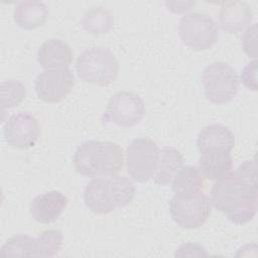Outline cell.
<instances>
[{
	"label": "cell",
	"instance_id": "obj_10",
	"mask_svg": "<svg viewBox=\"0 0 258 258\" xmlns=\"http://www.w3.org/2000/svg\"><path fill=\"white\" fill-rule=\"evenodd\" d=\"M75 77L69 68L44 70L35 79V92L38 98L46 103H57L72 91Z\"/></svg>",
	"mask_w": 258,
	"mask_h": 258
},
{
	"label": "cell",
	"instance_id": "obj_20",
	"mask_svg": "<svg viewBox=\"0 0 258 258\" xmlns=\"http://www.w3.org/2000/svg\"><path fill=\"white\" fill-rule=\"evenodd\" d=\"M114 23L113 14L103 6H94L86 11L81 21L83 28L93 35L110 32L114 27Z\"/></svg>",
	"mask_w": 258,
	"mask_h": 258
},
{
	"label": "cell",
	"instance_id": "obj_21",
	"mask_svg": "<svg viewBox=\"0 0 258 258\" xmlns=\"http://www.w3.org/2000/svg\"><path fill=\"white\" fill-rule=\"evenodd\" d=\"M2 257H37L36 239L27 235H16L6 241L1 247Z\"/></svg>",
	"mask_w": 258,
	"mask_h": 258
},
{
	"label": "cell",
	"instance_id": "obj_4",
	"mask_svg": "<svg viewBox=\"0 0 258 258\" xmlns=\"http://www.w3.org/2000/svg\"><path fill=\"white\" fill-rule=\"evenodd\" d=\"M76 71L78 77L86 83L107 86L117 79L119 63L109 49L91 47L84 50L77 58Z\"/></svg>",
	"mask_w": 258,
	"mask_h": 258
},
{
	"label": "cell",
	"instance_id": "obj_11",
	"mask_svg": "<svg viewBox=\"0 0 258 258\" xmlns=\"http://www.w3.org/2000/svg\"><path fill=\"white\" fill-rule=\"evenodd\" d=\"M40 127L37 119L28 112L11 115L3 126L6 142L13 148L26 149L36 144Z\"/></svg>",
	"mask_w": 258,
	"mask_h": 258
},
{
	"label": "cell",
	"instance_id": "obj_22",
	"mask_svg": "<svg viewBox=\"0 0 258 258\" xmlns=\"http://www.w3.org/2000/svg\"><path fill=\"white\" fill-rule=\"evenodd\" d=\"M0 92L2 113H4V111L7 109L18 106L24 100L26 95L25 86L15 80L2 82L0 86Z\"/></svg>",
	"mask_w": 258,
	"mask_h": 258
},
{
	"label": "cell",
	"instance_id": "obj_15",
	"mask_svg": "<svg viewBox=\"0 0 258 258\" xmlns=\"http://www.w3.org/2000/svg\"><path fill=\"white\" fill-rule=\"evenodd\" d=\"M235 146L233 132L222 124H212L203 128L197 139L199 151L224 150L231 152Z\"/></svg>",
	"mask_w": 258,
	"mask_h": 258
},
{
	"label": "cell",
	"instance_id": "obj_19",
	"mask_svg": "<svg viewBox=\"0 0 258 258\" xmlns=\"http://www.w3.org/2000/svg\"><path fill=\"white\" fill-rule=\"evenodd\" d=\"M204 184V176L195 165H183L174 175L172 191L175 196L188 197L200 192Z\"/></svg>",
	"mask_w": 258,
	"mask_h": 258
},
{
	"label": "cell",
	"instance_id": "obj_5",
	"mask_svg": "<svg viewBox=\"0 0 258 258\" xmlns=\"http://www.w3.org/2000/svg\"><path fill=\"white\" fill-rule=\"evenodd\" d=\"M202 84L206 98L213 104L223 105L231 102L236 97L239 78L236 70L231 64L215 61L204 70Z\"/></svg>",
	"mask_w": 258,
	"mask_h": 258
},
{
	"label": "cell",
	"instance_id": "obj_26",
	"mask_svg": "<svg viewBox=\"0 0 258 258\" xmlns=\"http://www.w3.org/2000/svg\"><path fill=\"white\" fill-rule=\"evenodd\" d=\"M207 252L205 251V249L198 245V244H192V243H188V244H183L181 245L178 250L175 253V256H207Z\"/></svg>",
	"mask_w": 258,
	"mask_h": 258
},
{
	"label": "cell",
	"instance_id": "obj_24",
	"mask_svg": "<svg viewBox=\"0 0 258 258\" xmlns=\"http://www.w3.org/2000/svg\"><path fill=\"white\" fill-rule=\"evenodd\" d=\"M256 73H257V61L256 59H254L246 64L241 75V81L244 84V86L247 89L252 91L257 90Z\"/></svg>",
	"mask_w": 258,
	"mask_h": 258
},
{
	"label": "cell",
	"instance_id": "obj_3",
	"mask_svg": "<svg viewBox=\"0 0 258 258\" xmlns=\"http://www.w3.org/2000/svg\"><path fill=\"white\" fill-rule=\"evenodd\" d=\"M135 198L133 182L124 175L98 177L84 190L86 206L97 215H106L132 203Z\"/></svg>",
	"mask_w": 258,
	"mask_h": 258
},
{
	"label": "cell",
	"instance_id": "obj_13",
	"mask_svg": "<svg viewBox=\"0 0 258 258\" xmlns=\"http://www.w3.org/2000/svg\"><path fill=\"white\" fill-rule=\"evenodd\" d=\"M253 18L251 7L241 1H226L222 3L219 13V23L223 30L236 33L247 27Z\"/></svg>",
	"mask_w": 258,
	"mask_h": 258
},
{
	"label": "cell",
	"instance_id": "obj_14",
	"mask_svg": "<svg viewBox=\"0 0 258 258\" xmlns=\"http://www.w3.org/2000/svg\"><path fill=\"white\" fill-rule=\"evenodd\" d=\"M230 153L224 150L200 151L199 169L203 176L211 180H219L226 177L233 166Z\"/></svg>",
	"mask_w": 258,
	"mask_h": 258
},
{
	"label": "cell",
	"instance_id": "obj_18",
	"mask_svg": "<svg viewBox=\"0 0 258 258\" xmlns=\"http://www.w3.org/2000/svg\"><path fill=\"white\" fill-rule=\"evenodd\" d=\"M183 156L179 150L172 146H164L159 150V157L155 173L154 181L157 184H168L174 177L176 172L183 166Z\"/></svg>",
	"mask_w": 258,
	"mask_h": 258
},
{
	"label": "cell",
	"instance_id": "obj_8",
	"mask_svg": "<svg viewBox=\"0 0 258 258\" xmlns=\"http://www.w3.org/2000/svg\"><path fill=\"white\" fill-rule=\"evenodd\" d=\"M169 210L176 225L184 229H197L208 221L211 202L202 192L188 197L174 196L169 201Z\"/></svg>",
	"mask_w": 258,
	"mask_h": 258
},
{
	"label": "cell",
	"instance_id": "obj_23",
	"mask_svg": "<svg viewBox=\"0 0 258 258\" xmlns=\"http://www.w3.org/2000/svg\"><path fill=\"white\" fill-rule=\"evenodd\" d=\"M36 239L37 257H52L60 250L62 233L59 230L49 229L43 231Z\"/></svg>",
	"mask_w": 258,
	"mask_h": 258
},
{
	"label": "cell",
	"instance_id": "obj_6",
	"mask_svg": "<svg viewBox=\"0 0 258 258\" xmlns=\"http://www.w3.org/2000/svg\"><path fill=\"white\" fill-rule=\"evenodd\" d=\"M178 34L182 42L189 48L206 50L217 42L219 28L210 15L202 12H192L180 19Z\"/></svg>",
	"mask_w": 258,
	"mask_h": 258
},
{
	"label": "cell",
	"instance_id": "obj_12",
	"mask_svg": "<svg viewBox=\"0 0 258 258\" xmlns=\"http://www.w3.org/2000/svg\"><path fill=\"white\" fill-rule=\"evenodd\" d=\"M68 205L67 197L58 190H50L38 195L29 205L31 217L41 224L56 221Z\"/></svg>",
	"mask_w": 258,
	"mask_h": 258
},
{
	"label": "cell",
	"instance_id": "obj_2",
	"mask_svg": "<svg viewBox=\"0 0 258 258\" xmlns=\"http://www.w3.org/2000/svg\"><path fill=\"white\" fill-rule=\"evenodd\" d=\"M73 161L76 171L81 175L108 177L116 175L122 169L124 152L117 143L90 140L78 147Z\"/></svg>",
	"mask_w": 258,
	"mask_h": 258
},
{
	"label": "cell",
	"instance_id": "obj_1",
	"mask_svg": "<svg viewBox=\"0 0 258 258\" xmlns=\"http://www.w3.org/2000/svg\"><path fill=\"white\" fill-rule=\"evenodd\" d=\"M257 195V163L250 159L213 184L210 201L232 223L242 225L255 217Z\"/></svg>",
	"mask_w": 258,
	"mask_h": 258
},
{
	"label": "cell",
	"instance_id": "obj_17",
	"mask_svg": "<svg viewBox=\"0 0 258 258\" xmlns=\"http://www.w3.org/2000/svg\"><path fill=\"white\" fill-rule=\"evenodd\" d=\"M48 16V9L40 1H23L18 3L13 11L14 22L24 29H35L42 26Z\"/></svg>",
	"mask_w": 258,
	"mask_h": 258
},
{
	"label": "cell",
	"instance_id": "obj_7",
	"mask_svg": "<svg viewBox=\"0 0 258 258\" xmlns=\"http://www.w3.org/2000/svg\"><path fill=\"white\" fill-rule=\"evenodd\" d=\"M159 157V148L149 138L132 140L126 149V167L129 175L138 182L153 177Z\"/></svg>",
	"mask_w": 258,
	"mask_h": 258
},
{
	"label": "cell",
	"instance_id": "obj_16",
	"mask_svg": "<svg viewBox=\"0 0 258 258\" xmlns=\"http://www.w3.org/2000/svg\"><path fill=\"white\" fill-rule=\"evenodd\" d=\"M73 59V51L63 40L51 38L41 44L37 53V60L45 70L68 68Z\"/></svg>",
	"mask_w": 258,
	"mask_h": 258
},
{
	"label": "cell",
	"instance_id": "obj_25",
	"mask_svg": "<svg viewBox=\"0 0 258 258\" xmlns=\"http://www.w3.org/2000/svg\"><path fill=\"white\" fill-rule=\"evenodd\" d=\"M257 24L249 27L242 36V46L244 51L251 57H256V30Z\"/></svg>",
	"mask_w": 258,
	"mask_h": 258
},
{
	"label": "cell",
	"instance_id": "obj_9",
	"mask_svg": "<svg viewBox=\"0 0 258 258\" xmlns=\"http://www.w3.org/2000/svg\"><path fill=\"white\" fill-rule=\"evenodd\" d=\"M106 114L109 120L118 126H136L144 117L145 104L137 94L120 91L109 99Z\"/></svg>",
	"mask_w": 258,
	"mask_h": 258
}]
</instances>
